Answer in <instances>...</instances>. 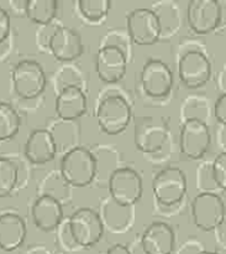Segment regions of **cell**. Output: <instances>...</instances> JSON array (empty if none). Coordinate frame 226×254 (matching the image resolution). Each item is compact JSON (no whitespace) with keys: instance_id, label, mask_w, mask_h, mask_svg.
I'll return each instance as SVG.
<instances>
[{"instance_id":"obj_1","label":"cell","mask_w":226,"mask_h":254,"mask_svg":"<svg viewBox=\"0 0 226 254\" xmlns=\"http://www.w3.org/2000/svg\"><path fill=\"white\" fill-rule=\"evenodd\" d=\"M155 207L163 216L170 211H178L187 200V175L177 166H167L155 175L152 180Z\"/></svg>"},{"instance_id":"obj_2","label":"cell","mask_w":226,"mask_h":254,"mask_svg":"<svg viewBox=\"0 0 226 254\" xmlns=\"http://www.w3.org/2000/svg\"><path fill=\"white\" fill-rule=\"evenodd\" d=\"M58 171L71 188H87L98 173V159L89 149L79 145L62 155Z\"/></svg>"},{"instance_id":"obj_3","label":"cell","mask_w":226,"mask_h":254,"mask_svg":"<svg viewBox=\"0 0 226 254\" xmlns=\"http://www.w3.org/2000/svg\"><path fill=\"white\" fill-rule=\"evenodd\" d=\"M96 122L103 133L119 135L133 119V107L125 96L120 93H106L96 107Z\"/></svg>"},{"instance_id":"obj_4","label":"cell","mask_w":226,"mask_h":254,"mask_svg":"<svg viewBox=\"0 0 226 254\" xmlns=\"http://www.w3.org/2000/svg\"><path fill=\"white\" fill-rule=\"evenodd\" d=\"M171 127L162 117H136L134 122V141L138 151L147 155L160 153L167 145Z\"/></svg>"},{"instance_id":"obj_5","label":"cell","mask_w":226,"mask_h":254,"mask_svg":"<svg viewBox=\"0 0 226 254\" xmlns=\"http://www.w3.org/2000/svg\"><path fill=\"white\" fill-rule=\"evenodd\" d=\"M140 87L145 98L163 101L172 92L173 73L161 59H148L140 72Z\"/></svg>"},{"instance_id":"obj_6","label":"cell","mask_w":226,"mask_h":254,"mask_svg":"<svg viewBox=\"0 0 226 254\" xmlns=\"http://www.w3.org/2000/svg\"><path fill=\"white\" fill-rule=\"evenodd\" d=\"M190 213L198 230L204 232L215 231L225 223V202L222 196L212 191L199 192L190 202Z\"/></svg>"},{"instance_id":"obj_7","label":"cell","mask_w":226,"mask_h":254,"mask_svg":"<svg viewBox=\"0 0 226 254\" xmlns=\"http://www.w3.org/2000/svg\"><path fill=\"white\" fill-rule=\"evenodd\" d=\"M12 88L22 99H35L46 89L47 77L40 62L35 60H21L11 71Z\"/></svg>"},{"instance_id":"obj_8","label":"cell","mask_w":226,"mask_h":254,"mask_svg":"<svg viewBox=\"0 0 226 254\" xmlns=\"http://www.w3.org/2000/svg\"><path fill=\"white\" fill-rule=\"evenodd\" d=\"M109 197L123 206H135L142 197V178L130 166L114 169L108 179Z\"/></svg>"},{"instance_id":"obj_9","label":"cell","mask_w":226,"mask_h":254,"mask_svg":"<svg viewBox=\"0 0 226 254\" xmlns=\"http://www.w3.org/2000/svg\"><path fill=\"white\" fill-rule=\"evenodd\" d=\"M126 31L134 44L151 46L162 37L160 19L150 7H137L126 15Z\"/></svg>"},{"instance_id":"obj_10","label":"cell","mask_w":226,"mask_h":254,"mask_svg":"<svg viewBox=\"0 0 226 254\" xmlns=\"http://www.w3.org/2000/svg\"><path fill=\"white\" fill-rule=\"evenodd\" d=\"M69 231L79 248H91L100 242L104 227L98 211L82 207L68 216Z\"/></svg>"},{"instance_id":"obj_11","label":"cell","mask_w":226,"mask_h":254,"mask_svg":"<svg viewBox=\"0 0 226 254\" xmlns=\"http://www.w3.org/2000/svg\"><path fill=\"white\" fill-rule=\"evenodd\" d=\"M212 144L209 124L199 119L182 122L180 130V150L189 160L204 158Z\"/></svg>"},{"instance_id":"obj_12","label":"cell","mask_w":226,"mask_h":254,"mask_svg":"<svg viewBox=\"0 0 226 254\" xmlns=\"http://www.w3.org/2000/svg\"><path fill=\"white\" fill-rule=\"evenodd\" d=\"M178 76L188 89H199L212 78V62L198 49L187 50L178 60Z\"/></svg>"},{"instance_id":"obj_13","label":"cell","mask_w":226,"mask_h":254,"mask_svg":"<svg viewBox=\"0 0 226 254\" xmlns=\"http://www.w3.org/2000/svg\"><path fill=\"white\" fill-rule=\"evenodd\" d=\"M223 21V6L218 0H190L187 5V22L198 35L214 32Z\"/></svg>"},{"instance_id":"obj_14","label":"cell","mask_w":226,"mask_h":254,"mask_svg":"<svg viewBox=\"0 0 226 254\" xmlns=\"http://www.w3.org/2000/svg\"><path fill=\"white\" fill-rule=\"evenodd\" d=\"M129 57L123 50L115 46H103L95 56V71L100 81L116 83L125 77Z\"/></svg>"},{"instance_id":"obj_15","label":"cell","mask_w":226,"mask_h":254,"mask_svg":"<svg viewBox=\"0 0 226 254\" xmlns=\"http://www.w3.org/2000/svg\"><path fill=\"white\" fill-rule=\"evenodd\" d=\"M47 50L57 61L72 62L83 55V40L77 30L59 25L52 34Z\"/></svg>"},{"instance_id":"obj_16","label":"cell","mask_w":226,"mask_h":254,"mask_svg":"<svg viewBox=\"0 0 226 254\" xmlns=\"http://www.w3.org/2000/svg\"><path fill=\"white\" fill-rule=\"evenodd\" d=\"M140 248L143 254H172L176 247L173 228L162 221H155L140 236Z\"/></svg>"},{"instance_id":"obj_17","label":"cell","mask_w":226,"mask_h":254,"mask_svg":"<svg viewBox=\"0 0 226 254\" xmlns=\"http://www.w3.org/2000/svg\"><path fill=\"white\" fill-rule=\"evenodd\" d=\"M98 215L104 230L111 233H125L135 223V206L119 205L108 196L101 202Z\"/></svg>"},{"instance_id":"obj_18","label":"cell","mask_w":226,"mask_h":254,"mask_svg":"<svg viewBox=\"0 0 226 254\" xmlns=\"http://www.w3.org/2000/svg\"><path fill=\"white\" fill-rule=\"evenodd\" d=\"M87 108V96L79 87H64L57 93L54 111L61 121H78L86 114Z\"/></svg>"},{"instance_id":"obj_19","label":"cell","mask_w":226,"mask_h":254,"mask_svg":"<svg viewBox=\"0 0 226 254\" xmlns=\"http://www.w3.org/2000/svg\"><path fill=\"white\" fill-rule=\"evenodd\" d=\"M31 217L37 230L54 232L64 218L63 206L48 196H39L31 206Z\"/></svg>"},{"instance_id":"obj_20","label":"cell","mask_w":226,"mask_h":254,"mask_svg":"<svg viewBox=\"0 0 226 254\" xmlns=\"http://www.w3.org/2000/svg\"><path fill=\"white\" fill-rule=\"evenodd\" d=\"M26 223L16 212L5 211L0 213V250L14 252L19 250L26 238Z\"/></svg>"},{"instance_id":"obj_21","label":"cell","mask_w":226,"mask_h":254,"mask_svg":"<svg viewBox=\"0 0 226 254\" xmlns=\"http://www.w3.org/2000/svg\"><path fill=\"white\" fill-rule=\"evenodd\" d=\"M27 160L42 165L56 158L57 149L51 133L47 129H35L29 134L24 146Z\"/></svg>"},{"instance_id":"obj_22","label":"cell","mask_w":226,"mask_h":254,"mask_svg":"<svg viewBox=\"0 0 226 254\" xmlns=\"http://www.w3.org/2000/svg\"><path fill=\"white\" fill-rule=\"evenodd\" d=\"M47 130L51 133L52 138H53L57 153L62 151V155L79 146L81 127L77 124V121H61V119H58V122L54 123L52 128L47 129Z\"/></svg>"},{"instance_id":"obj_23","label":"cell","mask_w":226,"mask_h":254,"mask_svg":"<svg viewBox=\"0 0 226 254\" xmlns=\"http://www.w3.org/2000/svg\"><path fill=\"white\" fill-rule=\"evenodd\" d=\"M58 5L57 0H26L25 16L34 24L45 26L56 20Z\"/></svg>"},{"instance_id":"obj_24","label":"cell","mask_w":226,"mask_h":254,"mask_svg":"<svg viewBox=\"0 0 226 254\" xmlns=\"http://www.w3.org/2000/svg\"><path fill=\"white\" fill-rule=\"evenodd\" d=\"M39 196H48L58 201L62 206L64 202L72 200L71 186L63 180L59 171L51 173L44 179L39 188Z\"/></svg>"},{"instance_id":"obj_25","label":"cell","mask_w":226,"mask_h":254,"mask_svg":"<svg viewBox=\"0 0 226 254\" xmlns=\"http://www.w3.org/2000/svg\"><path fill=\"white\" fill-rule=\"evenodd\" d=\"M76 6L77 11L86 21L99 24L108 16L111 2L108 0H78Z\"/></svg>"},{"instance_id":"obj_26","label":"cell","mask_w":226,"mask_h":254,"mask_svg":"<svg viewBox=\"0 0 226 254\" xmlns=\"http://www.w3.org/2000/svg\"><path fill=\"white\" fill-rule=\"evenodd\" d=\"M21 127V118L16 109L9 103L0 102V141L14 138Z\"/></svg>"},{"instance_id":"obj_27","label":"cell","mask_w":226,"mask_h":254,"mask_svg":"<svg viewBox=\"0 0 226 254\" xmlns=\"http://www.w3.org/2000/svg\"><path fill=\"white\" fill-rule=\"evenodd\" d=\"M19 180V168L9 158H0V198L12 193Z\"/></svg>"},{"instance_id":"obj_28","label":"cell","mask_w":226,"mask_h":254,"mask_svg":"<svg viewBox=\"0 0 226 254\" xmlns=\"http://www.w3.org/2000/svg\"><path fill=\"white\" fill-rule=\"evenodd\" d=\"M199 109L200 113L204 114L208 119L210 118V104L208 98L204 96H189L184 99L181 108V121L184 122L187 119L194 118V113Z\"/></svg>"},{"instance_id":"obj_29","label":"cell","mask_w":226,"mask_h":254,"mask_svg":"<svg viewBox=\"0 0 226 254\" xmlns=\"http://www.w3.org/2000/svg\"><path fill=\"white\" fill-rule=\"evenodd\" d=\"M210 178L219 190L226 189V151H222L215 156L210 166Z\"/></svg>"},{"instance_id":"obj_30","label":"cell","mask_w":226,"mask_h":254,"mask_svg":"<svg viewBox=\"0 0 226 254\" xmlns=\"http://www.w3.org/2000/svg\"><path fill=\"white\" fill-rule=\"evenodd\" d=\"M56 241L58 243V246L61 248L66 251H78L81 248L77 246V243L74 242L73 237H72V233L69 231V226H68V217H64L62 220V222L59 223L58 227L56 228Z\"/></svg>"},{"instance_id":"obj_31","label":"cell","mask_w":226,"mask_h":254,"mask_svg":"<svg viewBox=\"0 0 226 254\" xmlns=\"http://www.w3.org/2000/svg\"><path fill=\"white\" fill-rule=\"evenodd\" d=\"M11 34V19L4 7L0 6V45L9 40Z\"/></svg>"},{"instance_id":"obj_32","label":"cell","mask_w":226,"mask_h":254,"mask_svg":"<svg viewBox=\"0 0 226 254\" xmlns=\"http://www.w3.org/2000/svg\"><path fill=\"white\" fill-rule=\"evenodd\" d=\"M58 24H54V22H51L48 25H45V26H40L39 31H37V44L39 46H41L42 49H46L48 47V41L51 39L52 34L54 32V30L58 27Z\"/></svg>"},{"instance_id":"obj_33","label":"cell","mask_w":226,"mask_h":254,"mask_svg":"<svg viewBox=\"0 0 226 254\" xmlns=\"http://www.w3.org/2000/svg\"><path fill=\"white\" fill-rule=\"evenodd\" d=\"M213 114L220 126L226 124V94H219L215 99L214 108H213Z\"/></svg>"},{"instance_id":"obj_34","label":"cell","mask_w":226,"mask_h":254,"mask_svg":"<svg viewBox=\"0 0 226 254\" xmlns=\"http://www.w3.org/2000/svg\"><path fill=\"white\" fill-rule=\"evenodd\" d=\"M204 250L205 248L202 245V242H199L195 238H189V240L181 245L176 254H199Z\"/></svg>"},{"instance_id":"obj_35","label":"cell","mask_w":226,"mask_h":254,"mask_svg":"<svg viewBox=\"0 0 226 254\" xmlns=\"http://www.w3.org/2000/svg\"><path fill=\"white\" fill-rule=\"evenodd\" d=\"M22 254H52L44 245H32L25 250Z\"/></svg>"},{"instance_id":"obj_36","label":"cell","mask_w":226,"mask_h":254,"mask_svg":"<svg viewBox=\"0 0 226 254\" xmlns=\"http://www.w3.org/2000/svg\"><path fill=\"white\" fill-rule=\"evenodd\" d=\"M105 254H133L130 248L125 245H120V243H116V245L111 246Z\"/></svg>"},{"instance_id":"obj_37","label":"cell","mask_w":226,"mask_h":254,"mask_svg":"<svg viewBox=\"0 0 226 254\" xmlns=\"http://www.w3.org/2000/svg\"><path fill=\"white\" fill-rule=\"evenodd\" d=\"M217 87L220 94H226V71L225 67L218 73L217 76Z\"/></svg>"},{"instance_id":"obj_38","label":"cell","mask_w":226,"mask_h":254,"mask_svg":"<svg viewBox=\"0 0 226 254\" xmlns=\"http://www.w3.org/2000/svg\"><path fill=\"white\" fill-rule=\"evenodd\" d=\"M25 5H26V0H24V1H21V0H19V1H10V6L15 11L20 12L22 15H25Z\"/></svg>"},{"instance_id":"obj_39","label":"cell","mask_w":226,"mask_h":254,"mask_svg":"<svg viewBox=\"0 0 226 254\" xmlns=\"http://www.w3.org/2000/svg\"><path fill=\"white\" fill-rule=\"evenodd\" d=\"M199 254H219V253H218V252H213V251L204 250V251H202V252H200Z\"/></svg>"}]
</instances>
